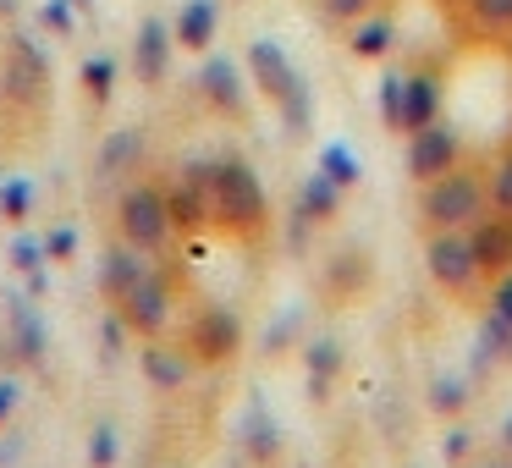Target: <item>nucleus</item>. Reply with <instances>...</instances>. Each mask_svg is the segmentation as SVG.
<instances>
[{
  "label": "nucleus",
  "mask_w": 512,
  "mask_h": 468,
  "mask_svg": "<svg viewBox=\"0 0 512 468\" xmlns=\"http://www.w3.org/2000/svg\"><path fill=\"white\" fill-rule=\"evenodd\" d=\"M210 215L237 237H254L265 226L270 204H265V182L254 177L243 155H215L210 160Z\"/></svg>",
  "instance_id": "obj_1"
},
{
  "label": "nucleus",
  "mask_w": 512,
  "mask_h": 468,
  "mask_svg": "<svg viewBox=\"0 0 512 468\" xmlns=\"http://www.w3.org/2000/svg\"><path fill=\"white\" fill-rule=\"evenodd\" d=\"M485 210H490V193L468 166L419 182V221L430 226V232H468Z\"/></svg>",
  "instance_id": "obj_2"
},
{
  "label": "nucleus",
  "mask_w": 512,
  "mask_h": 468,
  "mask_svg": "<svg viewBox=\"0 0 512 468\" xmlns=\"http://www.w3.org/2000/svg\"><path fill=\"white\" fill-rule=\"evenodd\" d=\"M0 94L17 111H39L50 100V56L39 50L34 34H6V50H0Z\"/></svg>",
  "instance_id": "obj_3"
},
{
  "label": "nucleus",
  "mask_w": 512,
  "mask_h": 468,
  "mask_svg": "<svg viewBox=\"0 0 512 468\" xmlns=\"http://www.w3.org/2000/svg\"><path fill=\"white\" fill-rule=\"evenodd\" d=\"M116 232H122V243H133L138 254H160V248L171 243V210H166V193L149 188V182H133V188H122V199H116Z\"/></svg>",
  "instance_id": "obj_4"
},
{
  "label": "nucleus",
  "mask_w": 512,
  "mask_h": 468,
  "mask_svg": "<svg viewBox=\"0 0 512 468\" xmlns=\"http://www.w3.org/2000/svg\"><path fill=\"white\" fill-rule=\"evenodd\" d=\"M424 270L441 292L452 298H468L479 287V265H474V248H468V232H430L424 237Z\"/></svg>",
  "instance_id": "obj_5"
},
{
  "label": "nucleus",
  "mask_w": 512,
  "mask_h": 468,
  "mask_svg": "<svg viewBox=\"0 0 512 468\" xmlns=\"http://www.w3.org/2000/svg\"><path fill=\"white\" fill-rule=\"evenodd\" d=\"M463 166V133L452 122L435 116L430 127L408 133V177L413 182H430V177H446V171Z\"/></svg>",
  "instance_id": "obj_6"
},
{
  "label": "nucleus",
  "mask_w": 512,
  "mask_h": 468,
  "mask_svg": "<svg viewBox=\"0 0 512 468\" xmlns=\"http://www.w3.org/2000/svg\"><path fill=\"white\" fill-rule=\"evenodd\" d=\"M111 309L122 314L127 331L149 342V336H160V331H166V320H171V287L155 276V270H144V276H138L133 287H127L122 298L111 303Z\"/></svg>",
  "instance_id": "obj_7"
},
{
  "label": "nucleus",
  "mask_w": 512,
  "mask_h": 468,
  "mask_svg": "<svg viewBox=\"0 0 512 468\" xmlns=\"http://www.w3.org/2000/svg\"><path fill=\"white\" fill-rule=\"evenodd\" d=\"M237 347H243V320H237L232 309L210 303V309L193 314V325H188V353L199 358V364H226V358H237Z\"/></svg>",
  "instance_id": "obj_8"
},
{
  "label": "nucleus",
  "mask_w": 512,
  "mask_h": 468,
  "mask_svg": "<svg viewBox=\"0 0 512 468\" xmlns=\"http://www.w3.org/2000/svg\"><path fill=\"white\" fill-rule=\"evenodd\" d=\"M166 210H171V226H182V232L210 221V160L182 166V177L166 188Z\"/></svg>",
  "instance_id": "obj_9"
},
{
  "label": "nucleus",
  "mask_w": 512,
  "mask_h": 468,
  "mask_svg": "<svg viewBox=\"0 0 512 468\" xmlns=\"http://www.w3.org/2000/svg\"><path fill=\"white\" fill-rule=\"evenodd\" d=\"M45 320L28 303V292H6V353L17 364H45Z\"/></svg>",
  "instance_id": "obj_10"
},
{
  "label": "nucleus",
  "mask_w": 512,
  "mask_h": 468,
  "mask_svg": "<svg viewBox=\"0 0 512 468\" xmlns=\"http://www.w3.org/2000/svg\"><path fill=\"white\" fill-rule=\"evenodd\" d=\"M468 248H474L479 276H501V270H512V215L485 210L474 226H468Z\"/></svg>",
  "instance_id": "obj_11"
},
{
  "label": "nucleus",
  "mask_w": 512,
  "mask_h": 468,
  "mask_svg": "<svg viewBox=\"0 0 512 468\" xmlns=\"http://www.w3.org/2000/svg\"><path fill=\"white\" fill-rule=\"evenodd\" d=\"M248 78H254V89L265 94V100H287L292 94V83L303 78L298 67H292L287 61V50L276 45V39H254V45H248Z\"/></svg>",
  "instance_id": "obj_12"
},
{
  "label": "nucleus",
  "mask_w": 512,
  "mask_h": 468,
  "mask_svg": "<svg viewBox=\"0 0 512 468\" xmlns=\"http://www.w3.org/2000/svg\"><path fill=\"white\" fill-rule=\"evenodd\" d=\"M171 50H177V39H171V23H160V17H144L138 23V34H133V72H138V83H166V72H171Z\"/></svg>",
  "instance_id": "obj_13"
},
{
  "label": "nucleus",
  "mask_w": 512,
  "mask_h": 468,
  "mask_svg": "<svg viewBox=\"0 0 512 468\" xmlns=\"http://www.w3.org/2000/svg\"><path fill=\"white\" fill-rule=\"evenodd\" d=\"M144 155H149L144 127H116V133H105L100 155H94V182H122V177H133V171L144 166Z\"/></svg>",
  "instance_id": "obj_14"
},
{
  "label": "nucleus",
  "mask_w": 512,
  "mask_h": 468,
  "mask_svg": "<svg viewBox=\"0 0 512 468\" xmlns=\"http://www.w3.org/2000/svg\"><path fill=\"white\" fill-rule=\"evenodd\" d=\"M441 116V72L419 67V72H402V133H419Z\"/></svg>",
  "instance_id": "obj_15"
},
{
  "label": "nucleus",
  "mask_w": 512,
  "mask_h": 468,
  "mask_svg": "<svg viewBox=\"0 0 512 468\" xmlns=\"http://www.w3.org/2000/svg\"><path fill=\"white\" fill-rule=\"evenodd\" d=\"M199 94L226 116H243L248 111V94H243V72H237L232 56H210L199 67Z\"/></svg>",
  "instance_id": "obj_16"
},
{
  "label": "nucleus",
  "mask_w": 512,
  "mask_h": 468,
  "mask_svg": "<svg viewBox=\"0 0 512 468\" xmlns=\"http://www.w3.org/2000/svg\"><path fill=\"white\" fill-rule=\"evenodd\" d=\"M138 369L149 375V386H155V391H182V386H188V375H193V353L166 347V342L149 336L144 353H138Z\"/></svg>",
  "instance_id": "obj_17"
},
{
  "label": "nucleus",
  "mask_w": 512,
  "mask_h": 468,
  "mask_svg": "<svg viewBox=\"0 0 512 468\" xmlns=\"http://www.w3.org/2000/svg\"><path fill=\"white\" fill-rule=\"evenodd\" d=\"M215 28H221V6H215V0H182L177 23H171V39H177L182 50H210Z\"/></svg>",
  "instance_id": "obj_18"
},
{
  "label": "nucleus",
  "mask_w": 512,
  "mask_h": 468,
  "mask_svg": "<svg viewBox=\"0 0 512 468\" xmlns=\"http://www.w3.org/2000/svg\"><path fill=\"white\" fill-rule=\"evenodd\" d=\"M144 270H149V259L138 254L133 243H116V248H105V259H100V292L116 303V298H122V292L133 287L138 276H144Z\"/></svg>",
  "instance_id": "obj_19"
},
{
  "label": "nucleus",
  "mask_w": 512,
  "mask_h": 468,
  "mask_svg": "<svg viewBox=\"0 0 512 468\" xmlns=\"http://www.w3.org/2000/svg\"><path fill=\"white\" fill-rule=\"evenodd\" d=\"M347 50H353L358 61H386L391 50H397V23H391L386 12H369V17H358L353 23V34H347Z\"/></svg>",
  "instance_id": "obj_20"
},
{
  "label": "nucleus",
  "mask_w": 512,
  "mask_h": 468,
  "mask_svg": "<svg viewBox=\"0 0 512 468\" xmlns=\"http://www.w3.org/2000/svg\"><path fill=\"white\" fill-rule=\"evenodd\" d=\"M336 210H342V188H336V182L325 177V171H314V177L298 188V215L314 226V221H331Z\"/></svg>",
  "instance_id": "obj_21"
},
{
  "label": "nucleus",
  "mask_w": 512,
  "mask_h": 468,
  "mask_svg": "<svg viewBox=\"0 0 512 468\" xmlns=\"http://www.w3.org/2000/svg\"><path fill=\"white\" fill-rule=\"evenodd\" d=\"M243 446H248V457H254V463H276L281 457V435H276V419H270L265 408H248V419H243Z\"/></svg>",
  "instance_id": "obj_22"
},
{
  "label": "nucleus",
  "mask_w": 512,
  "mask_h": 468,
  "mask_svg": "<svg viewBox=\"0 0 512 468\" xmlns=\"http://www.w3.org/2000/svg\"><path fill=\"white\" fill-rule=\"evenodd\" d=\"M463 17L479 39H507L512 34V0H463Z\"/></svg>",
  "instance_id": "obj_23"
},
{
  "label": "nucleus",
  "mask_w": 512,
  "mask_h": 468,
  "mask_svg": "<svg viewBox=\"0 0 512 468\" xmlns=\"http://www.w3.org/2000/svg\"><path fill=\"white\" fill-rule=\"evenodd\" d=\"M336 369H342V347H336L331 336H314V342H309V386H314V397L331 391Z\"/></svg>",
  "instance_id": "obj_24"
},
{
  "label": "nucleus",
  "mask_w": 512,
  "mask_h": 468,
  "mask_svg": "<svg viewBox=\"0 0 512 468\" xmlns=\"http://www.w3.org/2000/svg\"><path fill=\"white\" fill-rule=\"evenodd\" d=\"M320 171H325V177H331L342 193L353 188L358 177H364V166H358V155H353L347 144H325V149H320Z\"/></svg>",
  "instance_id": "obj_25"
},
{
  "label": "nucleus",
  "mask_w": 512,
  "mask_h": 468,
  "mask_svg": "<svg viewBox=\"0 0 512 468\" xmlns=\"http://www.w3.org/2000/svg\"><path fill=\"white\" fill-rule=\"evenodd\" d=\"M78 78H83V94H89V105H105V100L116 94V61H111V56H89Z\"/></svg>",
  "instance_id": "obj_26"
},
{
  "label": "nucleus",
  "mask_w": 512,
  "mask_h": 468,
  "mask_svg": "<svg viewBox=\"0 0 512 468\" xmlns=\"http://www.w3.org/2000/svg\"><path fill=\"white\" fill-rule=\"evenodd\" d=\"M28 210H34V182L0 177V215H6V221H28Z\"/></svg>",
  "instance_id": "obj_27"
},
{
  "label": "nucleus",
  "mask_w": 512,
  "mask_h": 468,
  "mask_svg": "<svg viewBox=\"0 0 512 468\" xmlns=\"http://www.w3.org/2000/svg\"><path fill=\"white\" fill-rule=\"evenodd\" d=\"M281 122H287V133H309V122H314V94H309V83H292V94L281 100Z\"/></svg>",
  "instance_id": "obj_28"
},
{
  "label": "nucleus",
  "mask_w": 512,
  "mask_h": 468,
  "mask_svg": "<svg viewBox=\"0 0 512 468\" xmlns=\"http://www.w3.org/2000/svg\"><path fill=\"white\" fill-rule=\"evenodd\" d=\"M485 193H490V210L512 215V144H507V149H501V155H496V171H490Z\"/></svg>",
  "instance_id": "obj_29"
},
{
  "label": "nucleus",
  "mask_w": 512,
  "mask_h": 468,
  "mask_svg": "<svg viewBox=\"0 0 512 468\" xmlns=\"http://www.w3.org/2000/svg\"><path fill=\"white\" fill-rule=\"evenodd\" d=\"M320 12H325V23H342V28H353L358 17L380 12V0H320Z\"/></svg>",
  "instance_id": "obj_30"
},
{
  "label": "nucleus",
  "mask_w": 512,
  "mask_h": 468,
  "mask_svg": "<svg viewBox=\"0 0 512 468\" xmlns=\"http://www.w3.org/2000/svg\"><path fill=\"white\" fill-rule=\"evenodd\" d=\"M380 116H386L391 133H402V72H386V78H380Z\"/></svg>",
  "instance_id": "obj_31"
},
{
  "label": "nucleus",
  "mask_w": 512,
  "mask_h": 468,
  "mask_svg": "<svg viewBox=\"0 0 512 468\" xmlns=\"http://www.w3.org/2000/svg\"><path fill=\"white\" fill-rule=\"evenodd\" d=\"M116 452H122L116 430H111V424H94V435H89V463H94V468H111Z\"/></svg>",
  "instance_id": "obj_32"
},
{
  "label": "nucleus",
  "mask_w": 512,
  "mask_h": 468,
  "mask_svg": "<svg viewBox=\"0 0 512 468\" xmlns=\"http://www.w3.org/2000/svg\"><path fill=\"white\" fill-rule=\"evenodd\" d=\"M39 23H45L56 39H67L72 28H78V17H72V0H45V6H39Z\"/></svg>",
  "instance_id": "obj_33"
},
{
  "label": "nucleus",
  "mask_w": 512,
  "mask_h": 468,
  "mask_svg": "<svg viewBox=\"0 0 512 468\" xmlns=\"http://www.w3.org/2000/svg\"><path fill=\"white\" fill-rule=\"evenodd\" d=\"M430 402H435V413H457V408L468 402V386L446 375V380H435V397H430Z\"/></svg>",
  "instance_id": "obj_34"
},
{
  "label": "nucleus",
  "mask_w": 512,
  "mask_h": 468,
  "mask_svg": "<svg viewBox=\"0 0 512 468\" xmlns=\"http://www.w3.org/2000/svg\"><path fill=\"white\" fill-rule=\"evenodd\" d=\"M485 353H512V325L501 314H485Z\"/></svg>",
  "instance_id": "obj_35"
},
{
  "label": "nucleus",
  "mask_w": 512,
  "mask_h": 468,
  "mask_svg": "<svg viewBox=\"0 0 512 468\" xmlns=\"http://www.w3.org/2000/svg\"><path fill=\"white\" fill-rule=\"evenodd\" d=\"M72 254H78V232H72V226L45 232V259H72Z\"/></svg>",
  "instance_id": "obj_36"
},
{
  "label": "nucleus",
  "mask_w": 512,
  "mask_h": 468,
  "mask_svg": "<svg viewBox=\"0 0 512 468\" xmlns=\"http://www.w3.org/2000/svg\"><path fill=\"white\" fill-rule=\"evenodd\" d=\"M12 265H17V270L45 265V243H39V237H17V243H12Z\"/></svg>",
  "instance_id": "obj_37"
},
{
  "label": "nucleus",
  "mask_w": 512,
  "mask_h": 468,
  "mask_svg": "<svg viewBox=\"0 0 512 468\" xmlns=\"http://www.w3.org/2000/svg\"><path fill=\"white\" fill-rule=\"evenodd\" d=\"M490 314H501V320L512 325V270H501V276H496V292H490Z\"/></svg>",
  "instance_id": "obj_38"
},
{
  "label": "nucleus",
  "mask_w": 512,
  "mask_h": 468,
  "mask_svg": "<svg viewBox=\"0 0 512 468\" xmlns=\"http://www.w3.org/2000/svg\"><path fill=\"white\" fill-rule=\"evenodd\" d=\"M17 397H23V386H17L12 375H0V424L12 419V408H17Z\"/></svg>",
  "instance_id": "obj_39"
},
{
  "label": "nucleus",
  "mask_w": 512,
  "mask_h": 468,
  "mask_svg": "<svg viewBox=\"0 0 512 468\" xmlns=\"http://www.w3.org/2000/svg\"><path fill=\"white\" fill-rule=\"evenodd\" d=\"M468 452V430H452V435H446V457H452V463H457V457H463Z\"/></svg>",
  "instance_id": "obj_40"
},
{
  "label": "nucleus",
  "mask_w": 512,
  "mask_h": 468,
  "mask_svg": "<svg viewBox=\"0 0 512 468\" xmlns=\"http://www.w3.org/2000/svg\"><path fill=\"white\" fill-rule=\"evenodd\" d=\"M45 287H50V276H45V270L34 265V270H28V298H39V292H45Z\"/></svg>",
  "instance_id": "obj_41"
},
{
  "label": "nucleus",
  "mask_w": 512,
  "mask_h": 468,
  "mask_svg": "<svg viewBox=\"0 0 512 468\" xmlns=\"http://www.w3.org/2000/svg\"><path fill=\"white\" fill-rule=\"evenodd\" d=\"M12 6H17V0H0V17H6V12H12Z\"/></svg>",
  "instance_id": "obj_42"
},
{
  "label": "nucleus",
  "mask_w": 512,
  "mask_h": 468,
  "mask_svg": "<svg viewBox=\"0 0 512 468\" xmlns=\"http://www.w3.org/2000/svg\"><path fill=\"white\" fill-rule=\"evenodd\" d=\"M507 446H512V419H507Z\"/></svg>",
  "instance_id": "obj_43"
},
{
  "label": "nucleus",
  "mask_w": 512,
  "mask_h": 468,
  "mask_svg": "<svg viewBox=\"0 0 512 468\" xmlns=\"http://www.w3.org/2000/svg\"><path fill=\"white\" fill-rule=\"evenodd\" d=\"M72 6H89V0H72Z\"/></svg>",
  "instance_id": "obj_44"
},
{
  "label": "nucleus",
  "mask_w": 512,
  "mask_h": 468,
  "mask_svg": "<svg viewBox=\"0 0 512 468\" xmlns=\"http://www.w3.org/2000/svg\"><path fill=\"white\" fill-rule=\"evenodd\" d=\"M507 39H512V34H507Z\"/></svg>",
  "instance_id": "obj_45"
}]
</instances>
